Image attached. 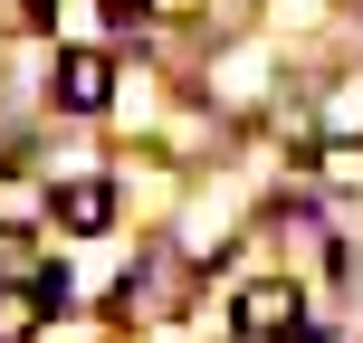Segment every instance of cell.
<instances>
[{"label": "cell", "mask_w": 363, "mask_h": 343, "mask_svg": "<svg viewBox=\"0 0 363 343\" xmlns=\"http://www.w3.org/2000/svg\"><path fill=\"white\" fill-rule=\"evenodd\" d=\"M57 105H67V115L115 105V57L106 48H67V57H57Z\"/></svg>", "instance_id": "cell-1"}, {"label": "cell", "mask_w": 363, "mask_h": 343, "mask_svg": "<svg viewBox=\"0 0 363 343\" xmlns=\"http://www.w3.org/2000/svg\"><path fill=\"white\" fill-rule=\"evenodd\" d=\"M239 334H258V343H296V334H306L296 286H277V277H268V286H249V296H239Z\"/></svg>", "instance_id": "cell-2"}, {"label": "cell", "mask_w": 363, "mask_h": 343, "mask_svg": "<svg viewBox=\"0 0 363 343\" xmlns=\"http://www.w3.org/2000/svg\"><path fill=\"white\" fill-rule=\"evenodd\" d=\"M57 219H67V229H106V219H115V191L96 172H67V181H57Z\"/></svg>", "instance_id": "cell-3"}, {"label": "cell", "mask_w": 363, "mask_h": 343, "mask_svg": "<svg viewBox=\"0 0 363 343\" xmlns=\"http://www.w3.org/2000/svg\"><path fill=\"white\" fill-rule=\"evenodd\" d=\"M48 296H57V277H38V286H0V343H29L38 315H48Z\"/></svg>", "instance_id": "cell-4"}, {"label": "cell", "mask_w": 363, "mask_h": 343, "mask_svg": "<svg viewBox=\"0 0 363 343\" xmlns=\"http://www.w3.org/2000/svg\"><path fill=\"white\" fill-rule=\"evenodd\" d=\"M315 172H325L335 191H363V144H325V153H315Z\"/></svg>", "instance_id": "cell-5"}, {"label": "cell", "mask_w": 363, "mask_h": 343, "mask_svg": "<svg viewBox=\"0 0 363 343\" xmlns=\"http://www.w3.org/2000/svg\"><path fill=\"white\" fill-rule=\"evenodd\" d=\"M153 10H191V0H153Z\"/></svg>", "instance_id": "cell-6"}, {"label": "cell", "mask_w": 363, "mask_h": 343, "mask_svg": "<svg viewBox=\"0 0 363 343\" xmlns=\"http://www.w3.org/2000/svg\"><path fill=\"white\" fill-rule=\"evenodd\" d=\"M29 10H48V0H29Z\"/></svg>", "instance_id": "cell-7"}]
</instances>
